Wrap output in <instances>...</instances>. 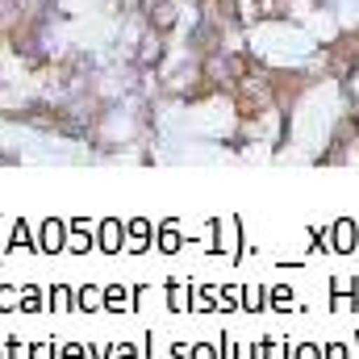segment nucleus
<instances>
[{"label": "nucleus", "mask_w": 359, "mask_h": 359, "mask_svg": "<svg viewBox=\"0 0 359 359\" xmlns=\"http://www.w3.org/2000/svg\"><path fill=\"white\" fill-rule=\"evenodd\" d=\"M34 230H38V251L42 255H63L67 251V222L63 217H42Z\"/></svg>", "instance_id": "1"}, {"label": "nucleus", "mask_w": 359, "mask_h": 359, "mask_svg": "<svg viewBox=\"0 0 359 359\" xmlns=\"http://www.w3.org/2000/svg\"><path fill=\"white\" fill-rule=\"evenodd\" d=\"M63 222H67V251L72 255L96 251V222L92 217H63Z\"/></svg>", "instance_id": "2"}, {"label": "nucleus", "mask_w": 359, "mask_h": 359, "mask_svg": "<svg viewBox=\"0 0 359 359\" xmlns=\"http://www.w3.org/2000/svg\"><path fill=\"white\" fill-rule=\"evenodd\" d=\"M96 251H104V255H121L126 251V222L121 217L96 222Z\"/></svg>", "instance_id": "3"}, {"label": "nucleus", "mask_w": 359, "mask_h": 359, "mask_svg": "<svg viewBox=\"0 0 359 359\" xmlns=\"http://www.w3.org/2000/svg\"><path fill=\"white\" fill-rule=\"evenodd\" d=\"M155 247V222L151 217H130L126 222V251L130 255H142Z\"/></svg>", "instance_id": "4"}, {"label": "nucleus", "mask_w": 359, "mask_h": 359, "mask_svg": "<svg viewBox=\"0 0 359 359\" xmlns=\"http://www.w3.org/2000/svg\"><path fill=\"white\" fill-rule=\"evenodd\" d=\"M155 247H159V255H176L180 247H184V226H180V217H163V222L155 226Z\"/></svg>", "instance_id": "5"}, {"label": "nucleus", "mask_w": 359, "mask_h": 359, "mask_svg": "<svg viewBox=\"0 0 359 359\" xmlns=\"http://www.w3.org/2000/svg\"><path fill=\"white\" fill-rule=\"evenodd\" d=\"M359 247V226L355 217H339L334 222V230H330V251H339V255H351Z\"/></svg>", "instance_id": "6"}, {"label": "nucleus", "mask_w": 359, "mask_h": 359, "mask_svg": "<svg viewBox=\"0 0 359 359\" xmlns=\"http://www.w3.org/2000/svg\"><path fill=\"white\" fill-rule=\"evenodd\" d=\"M104 313H134V292L121 280L104 284Z\"/></svg>", "instance_id": "7"}, {"label": "nucleus", "mask_w": 359, "mask_h": 359, "mask_svg": "<svg viewBox=\"0 0 359 359\" xmlns=\"http://www.w3.org/2000/svg\"><path fill=\"white\" fill-rule=\"evenodd\" d=\"M8 247H13V251H38V230H34L25 217H13V226H8Z\"/></svg>", "instance_id": "8"}, {"label": "nucleus", "mask_w": 359, "mask_h": 359, "mask_svg": "<svg viewBox=\"0 0 359 359\" xmlns=\"http://www.w3.org/2000/svg\"><path fill=\"white\" fill-rule=\"evenodd\" d=\"M46 309L50 313H76V288L72 284H50L46 288Z\"/></svg>", "instance_id": "9"}, {"label": "nucleus", "mask_w": 359, "mask_h": 359, "mask_svg": "<svg viewBox=\"0 0 359 359\" xmlns=\"http://www.w3.org/2000/svg\"><path fill=\"white\" fill-rule=\"evenodd\" d=\"M238 292H243V313H264L268 309V288L264 284H255V280H247V284H238Z\"/></svg>", "instance_id": "10"}, {"label": "nucleus", "mask_w": 359, "mask_h": 359, "mask_svg": "<svg viewBox=\"0 0 359 359\" xmlns=\"http://www.w3.org/2000/svg\"><path fill=\"white\" fill-rule=\"evenodd\" d=\"M76 313H104V288L80 284L76 288Z\"/></svg>", "instance_id": "11"}, {"label": "nucleus", "mask_w": 359, "mask_h": 359, "mask_svg": "<svg viewBox=\"0 0 359 359\" xmlns=\"http://www.w3.org/2000/svg\"><path fill=\"white\" fill-rule=\"evenodd\" d=\"M168 309L172 313H192V284L188 280H168Z\"/></svg>", "instance_id": "12"}, {"label": "nucleus", "mask_w": 359, "mask_h": 359, "mask_svg": "<svg viewBox=\"0 0 359 359\" xmlns=\"http://www.w3.org/2000/svg\"><path fill=\"white\" fill-rule=\"evenodd\" d=\"M17 309H21V313H42V309H46V292H42V284L25 280V284H21V301H17Z\"/></svg>", "instance_id": "13"}, {"label": "nucleus", "mask_w": 359, "mask_h": 359, "mask_svg": "<svg viewBox=\"0 0 359 359\" xmlns=\"http://www.w3.org/2000/svg\"><path fill=\"white\" fill-rule=\"evenodd\" d=\"M213 309H217V284L209 280L192 284V313H213Z\"/></svg>", "instance_id": "14"}, {"label": "nucleus", "mask_w": 359, "mask_h": 359, "mask_svg": "<svg viewBox=\"0 0 359 359\" xmlns=\"http://www.w3.org/2000/svg\"><path fill=\"white\" fill-rule=\"evenodd\" d=\"M268 309H276V313H288V309H292V288H288V284L268 288Z\"/></svg>", "instance_id": "15"}, {"label": "nucleus", "mask_w": 359, "mask_h": 359, "mask_svg": "<svg viewBox=\"0 0 359 359\" xmlns=\"http://www.w3.org/2000/svg\"><path fill=\"white\" fill-rule=\"evenodd\" d=\"M292 351H288V343H280V339H264L259 343V359H288Z\"/></svg>", "instance_id": "16"}, {"label": "nucleus", "mask_w": 359, "mask_h": 359, "mask_svg": "<svg viewBox=\"0 0 359 359\" xmlns=\"http://www.w3.org/2000/svg\"><path fill=\"white\" fill-rule=\"evenodd\" d=\"M17 301H21V288L17 284H0V313H17Z\"/></svg>", "instance_id": "17"}, {"label": "nucleus", "mask_w": 359, "mask_h": 359, "mask_svg": "<svg viewBox=\"0 0 359 359\" xmlns=\"http://www.w3.org/2000/svg\"><path fill=\"white\" fill-rule=\"evenodd\" d=\"M238 305H243L238 284H230V288H222V292H217V309H238Z\"/></svg>", "instance_id": "18"}, {"label": "nucleus", "mask_w": 359, "mask_h": 359, "mask_svg": "<svg viewBox=\"0 0 359 359\" xmlns=\"http://www.w3.org/2000/svg\"><path fill=\"white\" fill-rule=\"evenodd\" d=\"M29 359H59V343H55V339L34 343V347H29Z\"/></svg>", "instance_id": "19"}, {"label": "nucleus", "mask_w": 359, "mask_h": 359, "mask_svg": "<svg viewBox=\"0 0 359 359\" xmlns=\"http://www.w3.org/2000/svg\"><path fill=\"white\" fill-rule=\"evenodd\" d=\"M288 359H326V347H318V343H301V347H292V355Z\"/></svg>", "instance_id": "20"}, {"label": "nucleus", "mask_w": 359, "mask_h": 359, "mask_svg": "<svg viewBox=\"0 0 359 359\" xmlns=\"http://www.w3.org/2000/svg\"><path fill=\"white\" fill-rule=\"evenodd\" d=\"M4 359H29V343H21L17 334L4 343Z\"/></svg>", "instance_id": "21"}, {"label": "nucleus", "mask_w": 359, "mask_h": 359, "mask_svg": "<svg viewBox=\"0 0 359 359\" xmlns=\"http://www.w3.org/2000/svg\"><path fill=\"white\" fill-rule=\"evenodd\" d=\"M59 359H88V343H59Z\"/></svg>", "instance_id": "22"}, {"label": "nucleus", "mask_w": 359, "mask_h": 359, "mask_svg": "<svg viewBox=\"0 0 359 359\" xmlns=\"http://www.w3.org/2000/svg\"><path fill=\"white\" fill-rule=\"evenodd\" d=\"M151 297H155V288H151V284H138V288H134V313H142V309L151 305Z\"/></svg>", "instance_id": "23"}, {"label": "nucleus", "mask_w": 359, "mask_h": 359, "mask_svg": "<svg viewBox=\"0 0 359 359\" xmlns=\"http://www.w3.org/2000/svg\"><path fill=\"white\" fill-rule=\"evenodd\" d=\"M188 359H217V343H192Z\"/></svg>", "instance_id": "24"}, {"label": "nucleus", "mask_w": 359, "mask_h": 359, "mask_svg": "<svg viewBox=\"0 0 359 359\" xmlns=\"http://www.w3.org/2000/svg\"><path fill=\"white\" fill-rule=\"evenodd\" d=\"M230 359H259L255 343H230Z\"/></svg>", "instance_id": "25"}, {"label": "nucleus", "mask_w": 359, "mask_h": 359, "mask_svg": "<svg viewBox=\"0 0 359 359\" xmlns=\"http://www.w3.org/2000/svg\"><path fill=\"white\" fill-rule=\"evenodd\" d=\"M113 359H142V347H134V343H113Z\"/></svg>", "instance_id": "26"}, {"label": "nucleus", "mask_w": 359, "mask_h": 359, "mask_svg": "<svg viewBox=\"0 0 359 359\" xmlns=\"http://www.w3.org/2000/svg\"><path fill=\"white\" fill-rule=\"evenodd\" d=\"M355 309V292H334V313H351Z\"/></svg>", "instance_id": "27"}, {"label": "nucleus", "mask_w": 359, "mask_h": 359, "mask_svg": "<svg viewBox=\"0 0 359 359\" xmlns=\"http://www.w3.org/2000/svg\"><path fill=\"white\" fill-rule=\"evenodd\" d=\"M8 226H13V217H0V264H4L8 251H13V247H8Z\"/></svg>", "instance_id": "28"}, {"label": "nucleus", "mask_w": 359, "mask_h": 359, "mask_svg": "<svg viewBox=\"0 0 359 359\" xmlns=\"http://www.w3.org/2000/svg\"><path fill=\"white\" fill-rule=\"evenodd\" d=\"M330 288H334V292H355V280H351V276H334Z\"/></svg>", "instance_id": "29"}, {"label": "nucleus", "mask_w": 359, "mask_h": 359, "mask_svg": "<svg viewBox=\"0 0 359 359\" xmlns=\"http://www.w3.org/2000/svg\"><path fill=\"white\" fill-rule=\"evenodd\" d=\"M88 359H113V343H96V347H88Z\"/></svg>", "instance_id": "30"}, {"label": "nucleus", "mask_w": 359, "mask_h": 359, "mask_svg": "<svg viewBox=\"0 0 359 359\" xmlns=\"http://www.w3.org/2000/svg\"><path fill=\"white\" fill-rule=\"evenodd\" d=\"M326 359H347V343H330L326 347Z\"/></svg>", "instance_id": "31"}, {"label": "nucleus", "mask_w": 359, "mask_h": 359, "mask_svg": "<svg viewBox=\"0 0 359 359\" xmlns=\"http://www.w3.org/2000/svg\"><path fill=\"white\" fill-rule=\"evenodd\" d=\"M172 359H188V343H172Z\"/></svg>", "instance_id": "32"}, {"label": "nucleus", "mask_w": 359, "mask_h": 359, "mask_svg": "<svg viewBox=\"0 0 359 359\" xmlns=\"http://www.w3.org/2000/svg\"><path fill=\"white\" fill-rule=\"evenodd\" d=\"M347 38H351V42H355V46H359V29H351V34H347Z\"/></svg>", "instance_id": "33"}, {"label": "nucleus", "mask_w": 359, "mask_h": 359, "mask_svg": "<svg viewBox=\"0 0 359 359\" xmlns=\"http://www.w3.org/2000/svg\"><path fill=\"white\" fill-rule=\"evenodd\" d=\"M0 359H4V347H0Z\"/></svg>", "instance_id": "34"}]
</instances>
